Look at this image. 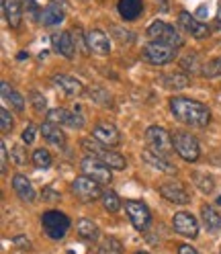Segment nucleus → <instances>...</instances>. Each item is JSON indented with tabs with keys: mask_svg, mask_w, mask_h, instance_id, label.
Wrapping results in <instances>:
<instances>
[{
	"mask_svg": "<svg viewBox=\"0 0 221 254\" xmlns=\"http://www.w3.org/2000/svg\"><path fill=\"white\" fill-rule=\"evenodd\" d=\"M170 111H172V115H174V119H178L184 125H191V127H205L211 121V111L203 103L188 99V97H172Z\"/></svg>",
	"mask_w": 221,
	"mask_h": 254,
	"instance_id": "f257e3e1",
	"label": "nucleus"
},
{
	"mask_svg": "<svg viewBox=\"0 0 221 254\" xmlns=\"http://www.w3.org/2000/svg\"><path fill=\"white\" fill-rule=\"evenodd\" d=\"M82 148H84L86 152H90L92 156H97L99 160H103L107 166L115 168V170H123L125 164H127V162H125V156H121L119 152H113L110 148L103 146L101 141L92 139V137H84V139H82Z\"/></svg>",
	"mask_w": 221,
	"mask_h": 254,
	"instance_id": "f03ea898",
	"label": "nucleus"
},
{
	"mask_svg": "<svg viewBox=\"0 0 221 254\" xmlns=\"http://www.w3.org/2000/svg\"><path fill=\"white\" fill-rule=\"evenodd\" d=\"M141 58H144L152 66H166L176 58V50L172 45L160 43V41H150L141 50Z\"/></svg>",
	"mask_w": 221,
	"mask_h": 254,
	"instance_id": "7ed1b4c3",
	"label": "nucleus"
},
{
	"mask_svg": "<svg viewBox=\"0 0 221 254\" xmlns=\"http://www.w3.org/2000/svg\"><path fill=\"white\" fill-rule=\"evenodd\" d=\"M148 35H150L154 41L172 45L174 50H178V47L184 45V39L180 37V33L174 29V25H168L166 21H152L150 27H148Z\"/></svg>",
	"mask_w": 221,
	"mask_h": 254,
	"instance_id": "20e7f679",
	"label": "nucleus"
},
{
	"mask_svg": "<svg viewBox=\"0 0 221 254\" xmlns=\"http://www.w3.org/2000/svg\"><path fill=\"white\" fill-rule=\"evenodd\" d=\"M172 144H174L176 154L186 162H197L201 156V148L195 135H191L188 131H174L172 133Z\"/></svg>",
	"mask_w": 221,
	"mask_h": 254,
	"instance_id": "39448f33",
	"label": "nucleus"
},
{
	"mask_svg": "<svg viewBox=\"0 0 221 254\" xmlns=\"http://www.w3.org/2000/svg\"><path fill=\"white\" fill-rule=\"evenodd\" d=\"M41 228L47 234V238H52V240H61L70 230V219L66 213L45 211L41 217Z\"/></svg>",
	"mask_w": 221,
	"mask_h": 254,
	"instance_id": "423d86ee",
	"label": "nucleus"
},
{
	"mask_svg": "<svg viewBox=\"0 0 221 254\" xmlns=\"http://www.w3.org/2000/svg\"><path fill=\"white\" fill-rule=\"evenodd\" d=\"M146 141L152 152L160 154V156H170L172 148H174V144H172V133H168L164 127H158V125H152L146 129Z\"/></svg>",
	"mask_w": 221,
	"mask_h": 254,
	"instance_id": "0eeeda50",
	"label": "nucleus"
},
{
	"mask_svg": "<svg viewBox=\"0 0 221 254\" xmlns=\"http://www.w3.org/2000/svg\"><path fill=\"white\" fill-rule=\"evenodd\" d=\"M123 205H125V211H127V217L131 221V226L137 232H146L150 228V224H152V213L148 209V205L141 203V201H135V199H127Z\"/></svg>",
	"mask_w": 221,
	"mask_h": 254,
	"instance_id": "6e6552de",
	"label": "nucleus"
},
{
	"mask_svg": "<svg viewBox=\"0 0 221 254\" xmlns=\"http://www.w3.org/2000/svg\"><path fill=\"white\" fill-rule=\"evenodd\" d=\"M72 193L84 201V203H92L97 201L99 197H103V190H101V183H97L94 179L86 177V174H80V177H76L74 183H72Z\"/></svg>",
	"mask_w": 221,
	"mask_h": 254,
	"instance_id": "1a4fd4ad",
	"label": "nucleus"
},
{
	"mask_svg": "<svg viewBox=\"0 0 221 254\" xmlns=\"http://www.w3.org/2000/svg\"><path fill=\"white\" fill-rule=\"evenodd\" d=\"M113 168L107 166L103 160H99L97 156H86L82 160V172L86 174V177L94 179L97 183L101 185H109L110 181H113V172H110Z\"/></svg>",
	"mask_w": 221,
	"mask_h": 254,
	"instance_id": "9d476101",
	"label": "nucleus"
},
{
	"mask_svg": "<svg viewBox=\"0 0 221 254\" xmlns=\"http://www.w3.org/2000/svg\"><path fill=\"white\" fill-rule=\"evenodd\" d=\"M160 195L170 201V203H174V205H186V203H191V193L186 190V187L178 181H170V183H164L160 185Z\"/></svg>",
	"mask_w": 221,
	"mask_h": 254,
	"instance_id": "9b49d317",
	"label": "nucleus"
},
{
	"mask_svg": "<svg viewBox=\"0 0 221 254\" xmlns=\"http://www.w3.org/2000/svg\"><path fill=\"white\" fill-rule=\"evenodd\" d=\"M92 137L97 139V141H101V144L107 146V148H115V146L121 144V133H119V129H117L113 123H105V121H101V123L94 125Z\"/></svg>",
	"mask_w": 221,
	"mask_h": 254,
	"instance_id": "f8f14e48",
	"label": "nucleus"
},
{
	"mask_svg": "<svg viewBox=\"0 0 221 254\" xmlns=\"http://www.w3.org/2000/svg\"><path fill=\"white\" fill-rule=\"evenodd\" d=\"M172 228L174 232H178L180 236H186V238H197L199 236V221L195 219L193 213L188 211H178L172 217Z\"/></svg>",
	"mask_w": 221,
	"mask_h": 254,
	"instance_id": "ddd939ff",
	"label": "nucleus"
},
{
	"mask_svg": "<svg viewBox=\"0 0 221 254\" xmlns=\"http://www.w3.org/2000/svg\"><path fill=\"white\" fill-rule=\"evenodd\" d=\"M178 25H180V29L184 31V33H188V35L195 37V39L209 37V27L203 25L197 17H193V14L186 12V10H182V12L178 14Z\"/></svg>",
	"mask_w": 221,
	"mask_h": 254,
	"instance_id": "4468645a",
	"label": "nucleus"
},
{
	"mask_svg": "<svg viewBox=\"0 0 221 254\" xmlns=\"http://www.w3.org/2000/svg\"><path fill=\"white\" fill-rule=\"evenodd\" d=\"M52 45L59 56H64L68 60H72L76 56V43H74V35L70 31H59V33H55L52 37Z\"/></svg>",
	"mask_w": 221,
	"mask_h": 254,
	"instance_id": "2eb2a0df",
	"label": "nucleus"
},
{
	"mask_svg": "<svg viewBox=\"0 0 221 254\" xmlns=\"http://www.w3.org/2000/svg\"><path fill=\"white\" fill-rule=\"evenodd\" d=\"M86 45L92 54H99V56H109L110 52V43L109 37L103 33L101 29H92L86 33Z\"/></svg>",
	"mask_w": 221,
	"mask_h": 254,
	"instance_id": "dca6fc26",
	"label": "nucleus"
},
{
	"mask_svg": "<svg viewBox=\"0 0 221 254\" xmlns=\"http://www.w3.org/2000/svg\"><path fill=\"white\" fill-rule=\"evenodd\" d=\"M54 84L59 86V90H64L68 97H80V94L84 92V84L70 74H55Z\"/></svg>",
	"mask_w": 221,
	"mask_h": 254,
	"instance_id": "f3484780",
	"label": "nucleus"
},
{
	"mask_svg": "<svg viewBox=\"0 0 221 254\" xmlns=\"http://www.w3.org/2000/svg\"><path fill=\"white\" fill-rule=\"evenodd\" d=\"M12 189H14V193H17V197L23 203H33L35 201V189H33V185H31V181L25 177V174H14Z\"/></svg>",
	"mask_w": 221,
	"mask_h": 254,
	"instance_id": "a211bd4d",
	"label": "nucleus"
},
{
	"mask_svg": "<svg viewBox=\"0 0 221 254\" xmlns=\"http://www.w3.org/2000/svg\"><path fill=\"white\" fill-rule=\"evenodd\" d=\"M141 158H144L150 166H154L156 170H160V172H166V174H176L178 172L176 166L172 164L166 156H160V154H156L152 150H144L141 152Z\"/></svg>",
	"mask_w": 221,
	"mask_h": 254,
	"instance_id": "6ab92c4d",
	"label": "nucleus"
},
{
	"mask_svg": "<svg viewBox=\"0 0 221 254\" xmlns=\"http://www.w3.org/2000/svg\"><path fill=\"white\" fill-rule=\"evenodd\" d=\"M119 14L125 21H135L144 12V0H119Z\"/></svg>",
	"mask_w": 221,
	"mask_h": 254,
	"instance_id": "aec40b11",
	"label": "nucleus"
},
{
	"mask_svg": "<svg viewBox=\"0 0 221 254\" xmlns=\"http://www.w3.org/2000/svg\"><path fill=\"white\" fill-rule=\"evenodd\" d=\"M2 8H4V19L8 27L17 29L23 21V10H21V0H2Z\"/></svg>",
	"mask_w": 221,
	"mask_h": 254,
	"instance_id": "412c9836",
	"label": "nucleus"
},
{
	"mask_svg": "<svg viewBox=\"0 0 221 254\" xmlns=\"http://www.w3.org/2000/svg\"><path fill=\"white\" fill-rule=\"evenodd\" d=\"M201 217H203V226L207 232L217 234L221 230V215L217 213V209L213 205H203L201 207Z\"/></svg>",
	"mask_w": 221,
	"mask_h": 254,
	"instance_id": "4be33fe9",
	"label": "nucleus"
},
{
	"mask_svg": "<svg viewBox=\"0 0 221 254\" xmlns=\"http://www.w3.org/2000/svg\"><path fill=\"white\" fill-rule=\"evenodd\" d=\"M76 234L86 242H97L99 236H101V230L92 219L82 217V219H78V224H76Z\"/></svg>",
	"mask_w": 221,
	"mask_h": 254,
	"instance_id": "5701e85b",
	"label": "nucleus"
},
{
	"mask_svg": "<svg viewBox=\"0 0 221 254\" xmlns=\"http://www.w3.org/2000/svg\"><path fill=\"white\" fill-rule=\"evenodd\" d=\"M64 17H66L64 8H61L59 4H55V2L47 4V6L41 10V23H43L45 27H55V25H59L61 21H64Z\"/></svg>",
	"mask_w": 221,
	"mask_h": 254,
	"instance_id": "b1692460",
	"label": "nucleus"
},
{
	"mask_svg": "<svg viewBox=\"0 0 221 254\" xmlns=\"http://www.w3.org/2000/svg\"><path fill=\"white\" fill-rule=\"evenodd\" d=\"M41 135L43 139H47L50 144H55V146H64V141H66V135L59 129V125L50 123V121H45L41 125Z\"/></svg>",
	"mask_w": 221,
	"mask_h": 254,
	"instance_id": "393cba45",
	"label": "nucleus"
},
{
	"mask_svg": "<svg viewBox=\"0 0 221 254\" xmlns=\"http://www.w3.org/2000/svg\"><path fill=\"white\" fill-rule=\"evenodd\" d=\"M2 97H4L6 103H10L12 109L25 111V99H23V94H19L12 86H8L6 82H2Z\"/></svg>",
	"mask_w": 221,
	"mask_h": 254,
	"instance_id": "a878e982",
	"label": "nucleus"
},
{
	"mask_svg": "<svg viewBox=\"0 0 221 254\" xmlns=\"http://www.w3.org/2000/svg\"><path fill=\"white\" fill-rule=\"evenodd\" d=\"M103 207H105V211H109V213H117L119 209H121V199L117 197V193L115 190H110V189H107L105 193H103Z\"/></svg>",
	"mask_w": 221,
	"mask_h": 254,
	"instance_id": "bb28decb",
	"label": "nucleus"
},
{
	"mask_svg": "<svg viewBox=\"0 0 221 254\" xmlns=\"http://www.w3.org/2000/svg\"><path fill=\"white\" fill-rule=\"evenodd\" d=\"M70 119H72V111H66V109H52L47 111V121L50 123H59V125H68L70 127Z\"/></svg>",
	"mask_w": 221,
	"mask_h": 254,
	"instance_id": "cd10ccee",
	"label": "nucleus"
},
{
	"mask_svg": "<svg viewBox=\"0 0 221 254\" xmlns=\"http://www.w3.org/2000/svg\"><path fill=\"white\" fill-rule=\"evenodd\" d=\"M164 86H168V88H174V90H180V88H186L188 86V78H186V74H180V72H176V74H166L164 76Z\"/></svg>",
	"mask_w": 221,
	"mask_h": 254,
	"instance_id": "c85d7f7f",
	"label": "nucleus"
},
{
	"mask_svg": "<svg viewBox=\"0 0 221 254\" xmlns=\"http://www.w3.org/2000/svg\"><path fill=\"white\" fill-rule=\"evenodd\" d=\"M97 254H123V244L117 240V238H105V240L101 242Z\"/></svg>",
	"mask_w": 221,
	"mask_h": 254,
	"instance_id": "c756f323",
	"label": "nucleus"
},
{
	"mask_svg": "<svg viewBox=\"0 0 221 254\" xmlns=\"http://www.w3.org/2000/svg\"><path fill=\"white\" fill-rule=\"evenodd\" d=\"M31 160H33V164L37 168H50L52 166V154L47 152L45 148H37L33 152V156H31Z\"/></svg>",
	"mask_w": 221,
	"mask_h": 254,
	"instance_id": "7c9ffc66",
	"label": "nucleus"
},
{
	"mask_svg": "<svg viewBox=\"0 0 221 254\" xmlns=\"http://www.w3.org/2000/svg\"><path fill=\"white\" fill-rule=\"evenodd\" d=\"M201 72H203L205 78H217V76H221V56H217L211 62L205 64Z\"/></svg>",
	"mask_w": 221,
	"mask_h": 254,
	"instance_id": "2f4dec72",
	"label": "nucleus"
},
{
	"mask_svg": "<svg viewBox=\"0 0 221 254\" xmlns=\"http://www.w3.org/2000/svg\"><path fill=\"white\" fill-rule=\"evenodd\" d=\"M195 183H197V187L201 189V193H205V195H211L213 189H215L213 179L207 177V174H195Z\"/></svg>",
	"mask_w": 221,
	"mask_h": 254,
	"instance_id": "473e14b6",
	"label": "nucleus"
},
{
	"mask_svg": "<svg viewBox=\"0 0 221 254\" xmlns=\"http://www.w3.org/2000/svg\"><path fill=\"white\" fill-rule=\"evenodd\" d=\"M14 127V119L10 115V111L6 107L0 109V129H2V133H10Z\"/></svg>",
	"mask_w": 221,
	"mask_h": 254,
	"instance_id": "72a5a7b5",
	"label": "nucleus"
},
{
	"mask_svg": "<svg viewBox=\"0 0 221 254\" xmlns=\"http://www.w3.org/2000/svg\"><path fill=\"white\" fill-rule=\"evenodd\" d=\"M31 105H33V109L37 111V113H43V111H47V101L41 92L37 90H31Z\"/></svg>",
	"mask_w": 221,
	"mask_h": 254,
	"instance_id": "f704fd0d",
	"label": "nucleus"
},
{
	"mask_svg": "<svg viewBox=\"0 0 221 254\" xmlns=\"http://www.w3.org/2000/svg\"><path fill=\"white\" fill-rule=\"evenodd\" d=\"M10 152H12V160L17 164H25L27 162V152H25L23 146H14Z\"/></svg>",
	"mask_w": 221,
	"mask_h": 254,
	"instance_id": "c9c22d12",
	"label": "nucleus"
},
{
	"mask_svg": "<svg viewBox=\"0 0 221 254\" xmlns=\"http://www.w3.org/2000/svg\"><path fill=\"white\" fill-rule=\"evenodd\" d=\"M23 144H33V141H35V125L33 123H29L27 127H25V131H23Z\"/></svg>",
	"mask_w": 221,
	"mask_h": 254,
	"instance_id": "e433bc0d",
	"label": "nucleus"
},
{
	"mask_svg": "<svg viewBox=\"0 0 221 254\" xmlns=\"http://www.w3.org/2000/svg\"><path fill=\"white\" fill-rule=\"evenodd\" d=\"M0 172L2 174H6V170H8V152H6V146L4 144H0Z\"/></svg>",
	"mask_w": 221,
	"mask_h": 254,
	"instance_id": "4c0bfd02",
	"label": "nucleus"
},
{
	"mask_svg": "<svg viewBox=\"0 0 221 254\" xmlns=\"http://www.w3.org/2000/svg\"><path fill=\"white\" fill-rule=\"evenodd\" d=\"M43 199H45V201H59V195L54 193L52 187H47V189H43Z\"/></svg>",
	"mask_w": 221,
	"mask_h": 254,
	"instance_id": "58836bf2",
	"label": "nucleus"
},
{
	"mask_svg": "<svg viewBox=\"0 0 221 254\" xmlns=\"http://www.w3.org/2000/svg\"><path fill=\"white\" fill-rule=\"evenodd\" d=\"M12 242L17 244V246H21V248H29V246H31V242L27 240V236H17Z\"/></svg>",
	"mask_w": 221,
	"mask_h": 254,
	"instance_id": "ea45409f",
	"label": "nucleus"
},
{
	"mask_svg": "<svg viewBox=\"0 0 221 254\" xmlns=\"http://www.w3.org/2000/svg\"><path fill=\"white\" fill-rule=\"evenodd\" d=\"M178 254H199L193 246H188V244H180L178 246Z\"/></svg>",
	"mask_w": 221,
	"mask_h": 254,
	"instance_id": "a19ab883",
	"label": "nucleus"
},
{
	"mask_svg": "<svg viewBox=\"0 0 221 254\" xmlns=\"http://www.w3.org/2000/svg\"><path fill=\"white\" fill-rule=\"evenodd\" d=\"M23 4H25V8H27V10L33 12V10L37 8V0H23Z\"/></svg>",
	"mask_w": 221,
	"mask_h": 254,
	"instance_id": "79ce46f5",
	"label": "nucleus"
},
{
	"mask_svg": "<svg viewBox=\"0 0 221 254\" xmlns=\"http://www.w3.org/2000/svg\"><path fill=\"white\" fill-rule=\"evenodd\" d=\"M156 4L160 6L162 12H168V0H156Z\"/></svg>",
	"mask_w": 221,
	"mask_h": 254,
	"instance_id": "37998d69",
	"label": "nucleus"
},
{
	"mask_svg": "<svg viewBox=\"0 0 221 254\" xmlns=\"http://www.w3.org/2000/svg\"><path fill=\"white\" fill-rule=\"evenodd\" d=\"M205 14H207V10H205V6L201 4V6H199V17H205Z\"/></svg>",
	"mask_w": 221,
	"mask_h": 254,
	"instance_id": "c03bdc74",
	"label": "nucleus"
},
{
	"mask_svg": "<svg viewBox=\"0 0 221 254\" xmlns=\"http://www.w3.org/2000/svg\"><path fill=\"white\" fill-rule=\"evenodd\" d=\"M217 23L221 25V6H219V12H217Z\"/></svg>",
	"mask_w": 221,
	"mask_h": 254,
	"instance_id": "a18cd8bd",
	"label": "nucleus"
},
{
	"mask_svg": "<svg viewBox=\"0 0 221 254\" xmlns=\"http://www.w3.org/2000/svg\"><path fill=\"white\" fill-rule=\"evenodd\" d=\"M135 254H148V252H135Z\"/></svg>",
	"mask_w": 221,
	"mask_h": 254,
	"instance_id": "49530a36",
	"label": "nucleus"
}]
</instances>
